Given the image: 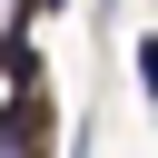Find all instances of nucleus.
<instances>
[{
  "instance_id": "obj_1",
  "label": "nucleus",
  "mask_w": 158,
  "mask_h": 158,
  "mask_svg": "<svg viewBox=\"0 0 158 158\" xmlns=\"http://www.w3.org/2000/svg\"><path fill=\"white\" fill-rule=\"evenodd\" d=\"M128 69H138V89H148V109H158V30L128 40Z\"/></svg>"
},
{
  "instance_id": "obj_2",
  "label": "nucleus",
  "mask_w": 158,
  "mask_h": 158,
  "mask_svg": "<svg viewBox=\"0 0 158 158\" xmlns=\"http://www.w3.org/2000/svg\"><path fill=\"white\" fill-rule=\"evenodd\" d=\"M69 158H89V138H79V148H69Z\"/></svg>"
}]
</instances>
